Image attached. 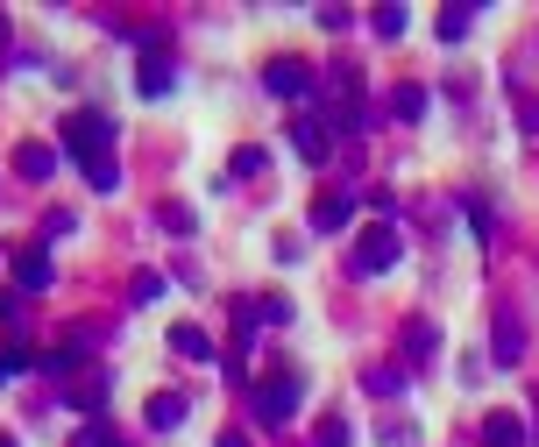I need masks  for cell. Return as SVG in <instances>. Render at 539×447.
<instances>
[{"mask_svg":"<svg viewBox=\"0 0 539 447\" xmlns=\"http://www.w3.org/2000/svg\"><path fill=\"white\" fill-rule=\"evenodd\" d=\"M490 355H497L504 369L525 355V327H518V313H504V320H497V334H490Z\"/></svg>","mask_w":539,"mask_h":447,"instance_id":"4","label":"cell"},{"mask_svg":"<svg viewBox=\"0 0 539 447\" xmlns=\"http://www.w3.org/2000/svg\"><path fill=\"white\" fill-rule=\"evenodd\" d=\"M483 440H490V447H518V440H525L518 412H490V419H483Z\"/></svg>","mask_w":539,"mask_h":447,"instance_id":"7","label":"cell"},{"mask_svg":"<svg viewBox=\"0 0 539 447\" xmlns=\"http://www.w3.org/2000/svg\"><path fill=\"white\" fill-rule=\"evenodd\" d=\"M171 348H178L185 362H206V355H213V341H206L199 327H178V334H171Z\"/></svg>","mask_w":539,"mask_h":447,"instance_id":"10","label":"cell"},{"mask_svg":"<svg viewBox=\"0 0 539 447\" xmlns=\"http://www.w3.org/2000/svg\"><path fill=\"white\" fill-rule=\"evenodd\" d=\"M362 384H369L376 398H398V391H405V369H369V377H362Z\"/></svg>","mask_w":539,"mask_h":447,"instance_id":"13","label":"cell"},{"mask_svg":"<svg viewBox=\"0 0 539 447\" xmlns=\"http://www.w3.org/2000/svg\"><path fill=\"white\" fill-rule=\"evenodd\" d=\"M0 447H15V440H0Z\"/></svg>","mask_w":539,"mask_h":447,"instance_id":"19","label":"cell"},{"mask_svg":"<svg viewBox=\"0 0 539 447\" xmlns=\"http://www.w3.org/2000/svg\"><path fill=\"white\" fill-rule=\"evenodd\" d=\"M291 412H298V377H277V384L256 391V419H263V426H284Z\"/></svg>","mask_w":539,"mask_h":447,"instance_id":"3","label":"cell"},{"mask_svg":"<svg viewBox=\"0 0 539 447\" xmlns=\"http://www.w3.org/2000/svg\"><path fill=\"white\" fill-rule=\"evenodd\" d=\"M313 447H348V419H327V426L313 433Z\"/></svg>","mask_w":539,"mask_h":447,"instance_id":"15","label":"cell"},{"mask_svg":"<svg viewBox=\"0 0 539 447\" xmlns=\"http://www.w3.org/2000/svg\"><path fill=\"white\" fill-rule=\"evenodd\" d=\"M79 447H121V440H114L107 426H86V433H79Z\"/></svg>","mask_w":539,"mask_h":447,"instance_id":"17","label":"cell"},{"mask_svg":"<svg viewBox=\"0 0 539 447\" xmlns=\"http://www.w3.org/2000/svg\"><path fill=\"white\" fill-rule=\"evenodd\" d=\"M135 86H142L149 100H157V93H171V64H157V57H149V64H142V79H135Z\"/></svg>","mask_w":539,"mask_h":447,"instance_id":"12","label":"cell"},{"mask_svg":"<svg viewBox=\"0 0 539 447\" xmlns=\"http://www.w3.org/2000/svg\"><path fill=\"white\" fill-rule=\"evenodd\" d=\"M263 86L277 100H305V93H313V71H305L298 57H277V64H263Z\"/></svg>","mask_w":539,"mask_h":447,"instance_id":"2","label":"cell"},{"mask_svg":"<svg viewBox=\"0 0 539 447\" xmlns=\"http://www.w3.org/2000/svg\"><path fill=\"white\" fill-rule=\"evenodd\" d=\"M383 270H398V235L391 228H369L362 249H355V277H383Z\"/></svg>","mask_w":539,"mask_h":447,"instance_id":"1","label":"cell"},{"mask_svg":"<svg viewBox=\"0 0 539 447\" xmlns=\"http://www.w3.org/2000/svg\"><path fill=\"white\" fill-rule=\"evenodd\" d=\"M22 171H29V178H50V171H57V149L29 142V149H22Z\"/></svg>","mask_w":539,"mask_h":447,"instance_id":"11","label":"cell"},{"mask_svg":"<svg viewBox=\"0 0 539 447\" xmlns=\"http://www.w3.org/2000/svg\"><path fill=\"white\" fill-rule=\"evenodd\" d=\"M419 107H426V93H419V86H398V114L419 121Z\"/></svg>","mask_w":539,"mask_h":447,"instance_id":"16","label":"cell"},{"mask_svg":"<svg viewBox=\"0 0 539 447\" xmlns=\"http://www.w3.org/2000/svg\"><path fill=\"white\" fill-rule=\"evenodd\" d=\"M178 419H185V398H178V391H164V398H149V426H164V433H171Z\"/></svg>","mask_w":539,"mask_h":447,"instance_id":"9","label":"cell"},{"mask_svg":"<svg viewBox=\"0 0 539 447\" xmlns=\"http://www.w3.org/2000/svg\"><path fill=\"white\" fill-rule=\"evenodd\" d=\"M220 447H249V433H227V440H220Z\"/></svg>","mask_w":539,"mask_h":447,"instance_id":"18","label":"cell"},{"mask_svg":"<svg viewBox=\"0 0 539 447\" xmlns=\"http://www.w3.org/2000/svg\"><path fill=\"white\" fill-rule=\"evenodd\" d=\"M291 142H298V157H313V164H320L327 149H334V135H327L320 121H298V128H291Z\"/></svg>","mask_w":539,"mask_h":447,"instance_id":"5","label":"cell"},{"mask_svg":"<svg viewBox=\"0 0 539 447\" xmlns=\"http://www.w3.org/2000/svg\"><path fill=\"white\" fill-rule=\"evenodd\" d=\"M405 355H412V362H426V355H433V327H426V320H412V327H405Z\"/></svg>","mask_w":539,"mask_h":447,"instance_id":"14","label":"cell"},{"mask_svg":"<svg viewBox=\"0 0 539 447\" xmlns=\"http://www.w3.org/2000/svg\"><path fill=\"white\" fill-rule=\"evenodd\" d=\"M313 228H320V235H341V228H348V199H320V206H313Z\"/></svg>","mask_w":539,"mask_h":447,"instance_id":"8","label":"cell"},{"mask_svg":"<svg viewBox=\"0 0 539 447\" xmlns=\"http://www.w3.org/2000/svg\"><path fill=\"white\" fill-rule=\"evenodd\" d=\"M15 277H22V291H43V284H50V256H43V249H22V256H15Z\"/></svg>","mask_w":539,"mask_h":447,"instance_id":"6","label":"cell"}]
</instances>
